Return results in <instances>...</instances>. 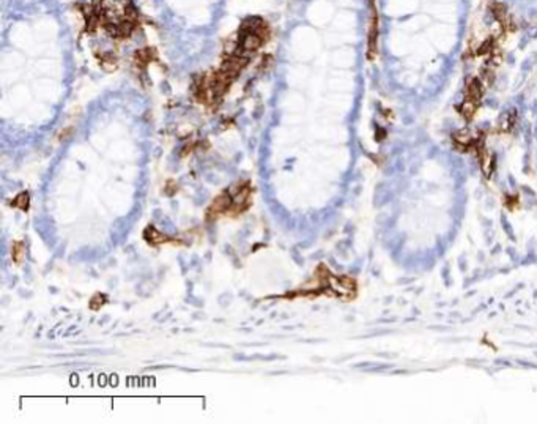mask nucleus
Returning a JSON list of instances; mask_svg holds the SVG:
<instances>
[{"label":"nucleus","instance_id":"obj_1","mask_svg":"<svg viewBox=\"0 0 537 424\" xmlns=\"http://www.w3.org/2000/svg\"><path fill=\"white\" fill-rule=\"evenodd\" d=\"M266 36H268V32H266L265 24L246 25L243 30V35H241V39H240L241 52H247V54L255 52L266 41Z\"/></svg>","mask_w":537,"mask_h":424},{"label":"nucleus","instance_id":"obj_2","mask_svg":"<svg viewBox=\"0 0 537 424\" xmlns=\"http://www.w3.org/2000/svg\"><path fill=\"white\" fill-rule=\"evenodd\" d=\"M369 10H370V22H369V32H367V59L374 60L378 54V36H380V18L375 0H369Z\"/></svg>","mask_w":537,"mask_h":424},{"label":"nucleus","instance_id":"obj_3","mask_svg":"<svg viewBox=\"0 0 537 424\" xmlns=\"http://www.w3.org/2000/svg\"><path fill=\"white\" fill-rule=\"evenodd\" d=\"M232 205H233L232 193L230 191H224V193H221L213 199L211 205L208 207V210H206V218H208V220H216L219 215L230 211Z\"/></svg>","mask_w":537,"mask_h":424},{"label":"nucleus","instance_id":"obj_4","mask_svg":"<svg viewBox=\"0 0 537 424\" xmlns=\"http://www.w3.org/2000/svg\"><path fill=\"white\" fill-rule=\"evenodd\" d=\"M452 141H454V144H456L459 148H462V150H474L476 148V145H477V142H479V139L477 138H474V136L470 133V130H460V131H456V133H454L452 134Z\"/></svg>","mask_w":537,"mask_h":424},{"label":"nucleus","instance_id":"obj_5","mask_svg":"<svg viewBox=\"0 0 537 424\" xmlns=\"http://www.w3.org/2000/svg\"><path fill=\"white\" fill-rule=\"evenodd\" d=\"M484 92H485V87L484 84H482V80L479 77H471L468 79L466 82V100L470 101H474V103H480L482 97H484Z\"/></svg>","mask_w":537,"mask_h":424},{"label":"nucleus","instance_id":"obj_6","mask_svg":"<svg viewBox=\"0 0 537 424\" xmlns=\"http://www.w3.org/2000/svg\"><path fill=\"white\" fill-rule=\"evenodd\" d=\"M144 238L150 243V244H162V243H167L170 241L169 237H166L164 234H161V232L158 229H155L153 226H147L145 230H144Z\"/></svg>","mask_w":537,"mask_h":424},{"label":"nucleus","instance_id":"obj_7","mask_svg":"<svg viewBox=\"0 0 537 424\" xmlns=\"http://www.w3.org/2000/svg\"><path fill=\"white\" fill-rule=\"evenodd\" d=\"M515 121H517V115H515V111H509V112H504L498 121V130L501 133H511L515 126Z\"/></svg>","mask_w":537,"mask_h":424},{"label":"nucleus","instance_id":"obj_8","mask_svg":"<svg viewBox=\"0 0 537 424\" xmlns=\"http://www.w3.org/2000/svg\"><path fill=\"white\" fill-rule=\"evenodd\" d=\"M477 103H474V101H470V100H466L465 98V101L460 104V107H459V111H460V115L466 120V121H470V120H473L474 118V115H476V111H477Z\"/></svg>","mask_w":537,"mask_h":424},{"label":"nucleus","instance_id":"obj_9","mask_svg":"<svg viewBox=\"0 0 537 424\" xmlns=\"http://www.w3.org/2000/svg\"><path fill=\"white\" fill-rule=\"evenodd\" d=\"M11 257L16 265H21L25 257V244L22 241H15L11 246Z\"/></svg>","mask_w":537,"mask_h":424},{"label":"nucleus","instance_id":"obj_10","mask_svg":"<svg viewBox=\"0 0 537 424\" xmlns=\"http://www.w3.org/2000/svg\"><path fill=\"white\" fill-rule=\"evenodd\" d=\"M11 205L15 208H19L22 211H27L29 210V205H30V196L29 193H25V191H22V193H19L15 199L11 200Z\"/></svg>","mask_w":537,"mask_h":424},{"label":"nucleus","instance_id":"obj_11","mask_svg":"<svg viewBox=\"0 0 537 424\" xmlns=\"http://www.w3.org/2000/svg\"><path fill=\"white\" fill-rule=\"evenodd\" d=\"M491 13H493V16L495 18H497V21L498 22H501V24H506L507 22V8L503 5V4H493L491 5Z\"/></svg>","mask_w":537,"mask_h":424},{"label":"nucleus","instance_id":"obj_12","mask_svg":"<svg viewBox=\"0 0 537 424\" xmlns=\"http://www.w3.org/2000/svg\"><path fill=\"white\" fill-rule=\"evenodd\" d=\"M493 46H495L493 38H488V39H485L484 43H482V45L477 48V52H476V54H477V56H485V54H490L491 51H495Z\"/></svg>","mask_w":537,"mask_h":424},{"label":"nucleus","instance_id":"obj_13","mask_svg":"<svg viewBox=\"0 0 537 424\" xmlns=\"http://www.w3.org/2000/svg\"><path fill=\"white\" fill-rule=\"evenodd\" d=\"M106 302H107V300H106L104 295L96 293V295L90 300V308H92L93 311H98V309H101V308L106 305Z\"/></svg>","mask_w":537,"mask_h":424},{"label":"nucleus","instance_id":"obj_14","mask_svg":"<svg viewBox=\"0 0 537 424\" xmlns=\"http://www.w3.org/2000/svg\"><path fill=\"white\" fill-rule=\"evenodd\" d=\"M384 138H386V131L381 130V128H377V141H383Z\"/></svg>","mask_w":537,"mask_h":424}]
</instances>
